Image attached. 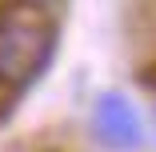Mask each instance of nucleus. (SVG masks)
Masks as SVG:
<instances>
[{"instance_id":"3","label":"nucleus","mask_w":156,"mask_h":152,"mask_svg":"<svg viewBox=\"0 0 156 152\" xmlns=\"http://www.w3.org/2000/svg\"><path fill=\"white\" fill-rule=\"evenodd\" d=\"M24 4H28V8H40V12H48V8L56 4V0H24Z\"/></svg>"},{"instance_id":"1","label":"nucleus","mask_w":156,"mask_h":152,"mask_svg":"<svg viewBox=\"0 0 156 152\" xmlns=\"http://www.w3.org/2000/svg\"><path fill=\"white\" fill-rule=\"evenodd\" d=\"M56 48V24L40 8H8L0 16V80L12 88H28Z\"/></svg>"},{"instance_id":"2","label":"nucleus","mask_w":156,"mask_h":152,"mask_svg":"<svg viewBox=\"0 0 156 152\" xmlns=\"http://www.w3.org/2000/svg\"><path fill=\"white\" fill-rule=\"evenodd\" d=\"M92 128H96V140L104 148H112V152H132L140 144V136H144L136 108L124 96H116V92H104L96 100V108H92Z\"/></svg>"}]
</instances>
